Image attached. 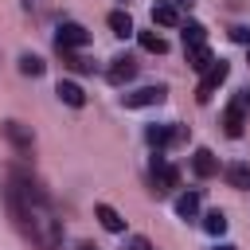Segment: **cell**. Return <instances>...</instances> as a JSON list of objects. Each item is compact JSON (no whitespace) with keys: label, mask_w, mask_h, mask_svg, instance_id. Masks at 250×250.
Here are the masks:
<instances>
[{"label":"cell","mask_w":250,"mask_h":250,"mask_svg":"<svg viewBox=\"0 0 250 250\" xmlns=\"http://www.w3.org/2000/svg\"><path fill=\"white\" fill-rule=\"evenodd\" d=\"M133 74H137V62H133L129 55H117V59H109V70H105V78H109L113 86H125Z\"/></svg>","instance_id":"cell-8"},{"label":"cell","mask_w":250,"mask_h":250,"mask_svg":"<svg viewBox=\"0 0 250 250\" xmlns=\"http://www.w3.org/2000/svg\"><path fill=\"white\" fill-rule=\"evenodd\" d=\"M90 43V31L82 27V23H74V20H62L59 23V35H55V47H86Z\"/></svg>","instance_id":"cell-4"},{"label":"cell","mask_w":250,"mask_h":250,"mask_svg":"<svg viewBox=\"0 0 250 250\" xmlns=\"http://www.w3.org/2000/svg\"><path fill=\"white\" fill-rule=\"evenodd\" d=\"M109 27H113V35H121V39L137 31V27H133V16H129V12H109Z\"/></svg>","instance_id":"cell-16"},{"label":"cell","mask_w":250,"mask_h":250,"mask_svg":"<svg viewBox=\"0 0 250 250\" xmlns=\"http://www.w3.org/2000/svg\"><path fill=\"white\" fill-rule=\"evenodd\" d=\"M184 51H188V66H191V70H199V74L215 62V55H211V47H207V43H199V47H184Z\"/></svg>","instance_id":"cell-12"},{"label":"cell","mask_w":250,"mask_h":250,"mask_svg":"<svg viewBox=\"0 0 250 250\" xmlns=\"http://www.w3.org/2000/svg\"><path fill=\"white\" fill-rule=\"evenodd\" d=\"M227 74H230V62H223V59H215L207 70H203V78H199V86H195V102H211V94L227 82Z\"/></svg>","instance_id":"cell-3"},{"label":"cell","mask_w":250,"mask_h":250,"mask_svg":"<svg viewBox=\"0 0 250 250\" xmlns=\"http://www.w3.org/2000/svg\"><path fill=\"white\" fill-rule=\"evenodd\" d=\"M199 43H207V27L195 23V20H188L184 23V47H199Z\"/></svg>","instance_id":"cell-17"},{"label":"cell","mask_w":250,"mask_h":250,"mask_svg":"<svg viewBox=\"0 0 250 250\" xmlns=\"http://www.w3.org/2000/svg\"><path fill=\"white\" fill-rule=\"evenodd\" d=\"M137 39H141V47H145L148 55H164V51H168L164 35H156V31H137Z\"/></svg>","instance_id":"cell-18"},{"label":"cell","mask_w":250,"mask_h":250,"mask_svg":"<svg viewBox=\"0 0 250 250\" xmlns=\"http://www.w3.org/2000/svg\"><path fill=\"white\" fill-rule=\"evenodd\" d=\"M20 70H23V74H31V78H39V74L47 70V62H43L39 55H20Z\"/></svg>","instance_id":"cell-20"},{"label":"cell","mask_w":250,"mask_h":250,"mask_svg":"<svg viewBox=\"0 0 250 250\" xmlns=\"http://www.w3.org/2000/svg\"><path fill=\"white\" fill-rule=\"evenodd\" d=\"M215 250H238V246H230V242H223V246H215Z\"/></svg>","instance_id":"cell-27"},{"label":"cell","mask_w":250,"mask_h":250,"mask_svg":"<svg viewBox=\"0 0 250 250\" xmlns=\"http://www.w3.org/2000/svg\"><path fill=\"white\" fill-rule=\"evenodd\" d=\"M4 137H8L20 152H31V145H35V133H31V125H23V121H4Z\"/></svg>","instance_id":"cell-6"},{"label":"cell","mask_w":250,"mask_h":250,"mask_svg":"<svg viewBox=\"0 0 250 250\" xmlns=\"http://www.w3.org/2000/svg\"><path fill=\"white\" fill-rule=\"evenodd\" d=\"M125 250H152V242H148L145 234H133V238L125 242Z\"/></svg>","instance_id":"cell-23"},{"label":"cell","mask_w":250,"mask_h":250,"mask_svg":"<svg viewBox=\"0 0 250 250\" xmlns=\"http://www.w3.org/2000/svg\"><path fill=\"white\" fill-rule=\"evenodd\" d=\"M168 98V86H141V90H133V94H125V105L129 109H145V105H160Z\"/></svg>","instance_id":"cell-5"},{"label":"cell","mask_w":250,"mask_h":250,"mask_svg":"<svg viewBox=\"0 0 250 250\" xmlns=\"http://www.w3.org/2000/svg\"><path fill=\"white\" fill-rule=\"evenodd\" d=\"M55 94H59V102H66V105H74V109L86 105V90H82L78 82H66V78H62V82L55 86Z\"/></svg>","instance_id":"cell-10"},{"label":"cell","mask_w":250,"mask_h":250,"mask_svg":"<svg viewBox=\"0 0 250 250\" xmlns=\"http://www.w3.org/2000/svg\"><path fill=\"white\" fill-rule=\"evenodd\" d=\"M203 227H207V234H223L227 230V215L223 211H207L203 215Z\"/></svg>","instance_id":"cell-22"},{"label":"cell","mask_w":250,"mask_h":250,"mask_svg":"<svg viewBox=\"0 0 250 250\" xmlns=\"http://www.w3.org/2000/svg\"><path fill=\"white\" fill-rule=\"evenodd\" d=\"M191 172H195L199 180H211V176L219 172V160H215V152H211V148H195V156H191Z\"/></svg>","instance_id":"cell-9"},{"label":"cell","mask_w":250,"mask_h":250,"mask_svg":"<svg viewBox=\"0 0 250 250\" xmlns=\"http://www.w3.org/2000/svg\"><path fill=\"white\" fill-rule=\"evenodd\" d=\"M148 145H156V148H164V145H172V125H148Z\"/></svg>","instance_id":"cell-19"},{"label":"cell","mask_w":250,"mask_h":250,"mask_svg":"<svg viewBox=\"0 0 250 250\" xmlns=\"http://www.w3.org/2000/svg\"><path fill=\"white\" fill-rule=\"evenodd\" d=\"M152 23H160V27H176L180 23V12H176V4H152Z\"/></svg>","instance_id":"cell-14"},{"label":"cell","mask_w":250,"mask_h":250,"mask_svg":"<svg viewBox=\"0 0 250 250\" xmlns=\"http://www.w3.org/2000/svg\"><path fill=\"white\" fill-rule=\"evenodd\" d=\"M223 176H227V184H230V188L250 191V164H238V160H234V164H227V172H223Z\"/></svg>","instance_id":"cell-13"},{"label":"cell","mask_w":250,"mask_h":250,"mask_svg":"<svg viewBox=\"0 0 250 250\" xmlns=\"http://www.w3.org/2000/svg\"><path fill=\"white\" fill-rule=\"evenodd\" d=\"M176 4H195V0H176Z\"/></svg>","instance_id":"cell-28"},{"label":"cell","mask_w":250,"mask_h":250,"mask_svg":"<svg viewBox=\"0 0 250 250\" xmlns=\"http://www.w3.org/2000/svg\"><path fill=\"white\" fill-rule=\"evenodd\" d=\"M180 188V172L164 160H152V191H172Z\"/></svg>","instance_id":"cell-7"},{"label":"cell","mask_w":250,"mask_h":250,"mask_svg":"<svg viewBox=\"0 0 250 250\" xmlns=\"http://www.w3.org/2000/svg\"><path fill=\"white\" fill-rule=\"evenodd\" d=\"M4 199H8V211H12L16 227H20L31 242H39L43 250H55V246L62 242V227H59V219H55V211H51V199H47V191H43L31 176L16 172V176L8 180V188H4Z\"/></svg>","instance_id":"cell-1"},{"label":"cell","mask_w":250,"mask_h":250,"mask_svg":"<svg viewBox=\"0 0 250 250\" xmlns=\"http://www.w3.org/2000/svg\"><path fill=\"white\" fill-rule=\"evenodd\" d=\"M23 8H27V12H43V8H47V0H23Z\"/></svg>","instance_id":"cell-25"},{"label":"cell","mask_w":250,"mask_h":250,"mask_svg":"<svg viewBox=\"0 0 250 250\" xmlns=\"http://www.w3.org/2000/svg\"><path fill=\"white\" fill-rule=\"evenodd\" d=\"M59 55H62V62L70 66V70H94V62H86L82 55H74L70 47H59Z\"/></svg>","instance_id":"cell-21"},{"label":"cell","mask_w":250,"mask_h":250,"mask_svg":"<svg viewBox=\"0 0 250 250\" xmlns=\"http://www.w3.org/2000/svg\"><path fill=\"white\" fill-rule=\"evenodd\" d=\"M246 125H250V90H238L223 113V129H227V137H242Z\"/></svg>","instance_id":"cell-2"},{"label":"cell","mask_w":250,"mask_h":250,"mask_svg":"<svg viewBox=\"0 0 250 250\" xmlns=\"http://www.w3.org/2000/svg\"><path fill=\"white\" fill-rule=\"evenodd\" d=\"M94 215H98V223H102L109 234H121V230H125V219H121L109 203H98V207H94Z\"/></svg>","instance_id":"cell-11"},{"label":"cell","mask_w":250,"mask_h":250,"mask_svg":"<svg viewBox=\"0 0 250 250\" xmlns=\"http://www.w3.org/2000/svg\"><path fill=\"white\" fill-rule=\"evenodd\" d=\"M195 211H199V191L176 195V215H180V219H195Z\"/></svg>","instance_id":"cell-15"},{"label":"cell","mask_w":250,"mask_h":250,"mask_svg":"<svg viewBox=\"0 0 250 250\" xmlns=\"http://www.w3.org/2000/svg\"><path fill=\"white\" fill-rule=\"evenodd\" d=\"M78 250H98V246L94 242H78Z\"/></svg>","instance_id":"cell-26"},{"label":"cell","mask_w":250,"mask_h":250,"mask_svg":"<svg viewBox=\"0 0 250 250\" xmlns=\"http://www.w3.org/2000/svg\"><path fill=\"white\" fill-rule=\"evenodd\" d=\"M230 39L234 43H250V27H230Z\"/></svg>","instance_id":"cell-24"}]
</instances>
